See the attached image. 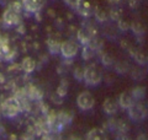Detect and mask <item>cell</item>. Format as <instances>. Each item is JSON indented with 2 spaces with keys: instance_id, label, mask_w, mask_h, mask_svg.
Wrapping results in <instances>:
<instances>
[{
  "instance_id": "13",
  "label": "cell",
  "mask_w": 148,
  "mask_h": 140,
  "mask_svg": "<svg viewBox=\"0 0 148 140\" xmlns=\"http://www.w3.org/2000/svg\"><path fill=\"white\" fill-rule=\"evenodd\" d=\"M21 69L24 70L25 73H27V74L32 73L36 69V62H35V59H32L31 57H26L24 60H22V63H21Z\"/></svg>"
},
{
  "instance_id": "17",
  "label": "cell",
  "mask_w": 148,
  "mask_h": 140,
  "mask_svg": "<svg viewBox=\"0 0 148 140\" xmlns=\"http://www.w3.org/2000/svg\"><path fill=\"white\" fill-rule=\"evenodd\" d=\"M67 90H68V82L66 80H63L61 84H59V86L57 88V91H56V93H58L61 97H64L67 93Z\"/></svg>"
},
{
  "instance_id": "8",
  "label": "cell",
  "mask_w": 148,
  "mask_h": 140,
  "mask_svg": "<svg viewBox=\"0 0 148 140\" xmlns=\"http://www.w3.org/2000/svg\"><path fill=\"white\" fill-rule=\"evenodd\" d=\"M22 7L29 12H37L43 6L45 0H22Z\"/></svg>"
},
{
  "instance_id": "20",
  "label": "cell",
  "mask_w": 148,
  "mask_h": 140,
  "mask_svg": "<svg viewBox=\"0 0 148 140\" xmlns=\"http://www.w3.org/2000/svg\"><path fill=\"white\" fill-rule=\"evenodd\" d=\"M131 92H132L133 97H135V100L138 101V100L143 99V96H145V92L146 91H145V88H143V87H136V88H133Z\"/></svg>"
},
{
  "instance_id": "16",
  "label": "cell",
  "mask_w": 148,
  "mask_h": 140,
  "mask_svg": "<svg viewBox=\"0 0 148 140\" xmlns=\"http://www.w3.org/2000/svg\"><path fill=\"white\" fill-rule=\"evenodd\" d=\"M132 54H133V57H135V59H136L140 64H142V65L147 64L148 58H147V55L142 52V50H135V52H132Z\"/></svg>"
},
{
  "instance_id": "29",
  "label": "cell",
  "mask_w": 148,
  "mask_h": 140,
  "mask_svg": "<svg viewBox=\"0 0 148 140\" xmlns=\"http://www.w3.org/2000/svg\"><path fill=\"white\" fill-rule=\"evenodd\" d=\"M66 1V4L67 5H69L71 7H73V9H75V6H77V4L79 3V0H64Z\"/></svg>"
},
{
  "instance_id": "19",
  "label": "cell",
  "mask_w": 148,
  "mask_h": 140,
  "mask_svg": "<svg viewBox=\"0 0 148 140\" xmlns=\"http://www.w3.org/2000/svg\"><path fill=\"white\" fill-rule=\"evenodd\" d=\"M95 49L91 48L90 46H84V49H83V58L84 59H90L94 57Z\"/></svg>"
},
{
  "instance_id": "10",
  "label": "cell",
  "mask_w": 148,
  "mask_h": 140,
  "mask_svg": "<svg viewBox=\"0 0 148 140\" xmlns=\"http://www.w3.org/2000/svg\"><path fill=\"white\" fill-rule=\"evenodd\" d=\"M86 140H109V138L104 129L94 128L86 134Z\"/></svg>"
},
{
  "instance_id": "31",
  "label": "cell",
  "mask_w": 148,
  "mask_h": 140,
  "mask_svg": "<svg viewBox=\"0 0 148 140\" xmlns=\"http://www.w3.org/2000/svg\"><path fill=\"white\" fill-rule=\"evenodd\" d=\"M137 140H148V134H141V135H138Z\"/></svg>"
},
{
  "instance_id": "14",
  "label": "cell",
  "mask_w": 148,
  "mask_h": 140,
  "mask_svg": "<svg viewBox=\"0 0 148 140\" xmlns=\"http://www.w3.org/2000/svg\"><path fill=\"white\" fill-rule=\"evenodd\" d=\"M0 58L5 60L11 59V49L5 41H0Z\"/></svg>"
},
{
  "instance_id": "30",
  "label": "cell",
  "mask_w": 148,
  "mask_h": 140,
  "mask_svg": "<svg viewBox=\"0 0 148 140\" xmlns=\"http://www.w3.org/2000/svg\"><path fill=\"white\" fill-rule=\"evenodd\" d=\"M21 140H34V135L30 134V133H26L25 135H22Z\"/></svg>"
},
{
  "instance_id": "21",
  "label": "cell",
  "mask_w": 148,
  "mask_h": 140,
  "mask_svg": "<svg viewBox=\"0 0 148 140\" xmlns=\"http://www.w3.org/2000/svg\"><path fill=\"white\" fill-rule=\"evenodd\" d=\"M48 47H49L51 53H57V52H59V48H61V44L57 43V42H56V41H49V42H48Z\"/></svg>"
},
{
  "instance_id": "7",
  "label": "cell",
  "mask_w": 148,
  "mask_h": 140,
  "mask_svg": "<svg viewBox=\"0 0 148 140\" xmlns=\"http://www.w3.org/2000/svg\"><path fill=\"white\" fill-rule=\"evenodd\" d=\"M75 10L79 15L84 16V17H89L92 15V12H94V7H92L89 0H79V3H78L75 6Z\"/></svg>"
},
{
  "instance_id": "4",
  "label": "cell",
  "mask_w": 148,
  "mask_h": 140,
  "mask_svg": "<svg viewBox=\"0 0 148 140\" xmlns=\"http://www.w3.org/2000/svg\"><path fill=\"white\" fill-rule=\"evenodd\" d=\"M128 116L132 120H143L147 117V108L141 102H135L128 108Z\"/></svg>"
},
{
  "instance_id": "9",
  "label": "cell",
  "mask_w": 148,
  "mask_h": 140,
  "mask_svg": "<svg viewBox=\"0 0 148 140\" xmlns=\"http://www.w3.org/2000/svg\"><path fill=\"white\" fill-rule=\"evenodd\" d=\"M135 102H137V101L135 100V97H133L131 91H125L120 95L119 105H120V107H122V108H125V109H128Z\"/></svg>"
},
{
  "instance_id": "26",
  "label": "cell",
  "mask_w": 148,
  "mask_h": 140,
  "mask_svg": "<svg viewBox=\"0 0 148 140\" xmlns=\"http://www.w3.org/2000/svg\"><path fill=\"white\" fill-rule=\"evenodd\" d=\"M101 60H103V63L105 65H111V64H112V59H111V57L109 54H104L103 58H101Z\"/></svg>"
},
{
  "instance_id": "18",
  "label": "cell",
  "mask_w": 148,
  "mask_h": 140,
  "mask_svg": "<svg viewBox=\"0 0 148 140\" xmlns=\"http://www.w3.org/2000/svg\"><path fill=\"white\" fill-rule=\"evenodd\" d=\"M95 12V17H96V20H99L100 22H104L108 20V17L109 15L106 14V11H104L103 9H96V10L94 11Z\"/></svg>"
},
{
  "instance_id": "12",
  "label": "cell",
  "mask_w": 148,
  "mask_h": 140,
  "mask_svg": "<svg viewBox=\"0 0 148 140\" xmlns=\"http://www.w3.org/2000/svg\"><path fill=\"white\" fill-rule=\"evenodd\" d=\"M103 108L105 111V113L108 114H114L117 112L119 108V102L114 99H106L103 103Z\"/></svg>"
},
{
  "instance_id": "3",
  "label": "cell",
  "mask_w": 148,
  "mask_h": 140,
  "mask_svg": "<svg viewBox=\"0 0 148 140\" xmlns=\"http://www.w3.org/2000/svg\"><path fill=\"white\" fill-rule=\"evenodd\" d=\"M59 52L66 59H72L79 52V46L74 41H64L63 43H61Z\"/></svg>"
},
{
  "instance_id": "5",
  "label": "cell",
  "mask_w": 148,
  "mask_h": 140,
  "mask_svg": "<svg viewBox=\"0 0 148 140\" xmlns=\"http://www.w3.org/2000/svg\"><path fill=\"white\" fill-rule=\"evenodd\" d=\"M77 105L82 111H89L95 105L94 96H92L89 91L82 92V93H79V96H78V99H77Z\"/></svg>"
},
{
  "instance_id": "24",
  "label": "cell",
  "mask_w": 148,
  "mask_h": 140,
  "mask_svg": "<svg viewBox=\"0 0 148 140\" xmlns=\"http://www.w3.org/2000/svg\"><path fill=\"white\" fill-rule=\"evenodd\" d=\"M74 77H75L77 80H83V77H84V69L77 68L74 70Z\"/></svg>"
},
{
  "instance_id": "6",
  "label": "cell",
  "mask_w": 148,
  "mask_h": 140,
  "mask_svg": "<svg viewBox=\"0 0 148 140\" xmlns=\"http://www.w3.org/2000/svg\"><path fill=\"white\" fill-rule=\"evenodd\" d=\"M21 21V16L20 14L11 10L10 7L6 9L3 14V23L5 27H14V26H17Z\"/></svg>"
},
{
  "instance_id": "15",
  "label": "cell",
  "mask_w": 148,
  "mask_h": 140,
  "mask_svg": "<svg viewBox=\"0 0 148 140\" xmlns=\"http://www.w3.org/2000/svg\"><path fill=\"white\" fill-rule=\"evenodd\" d=\"M27 96H29L31 100H40L41 97H42V92H41L37 87L31 86L29 90H27Z\"/></svg>"
},
{
  "instance_id": "11",
  "label": "cell",
  "mask_w": 148,
  "mask_h": 140,
  "mask_svg": "<svg viewBox=\"0 0 148 140\" xmlns=\"http://www.w3.org/2000/svg\"><path fill=\"white\" fill-rule=\"evenodd\" d=\"M95 37V33L90 30H85V29H82L78 31V39L80 41L82 44L88 46L90 43V41Z\"/></svg>"
},
{
  "instance_id": "25",
  "label": "cell",
  "mask_w": 148,
  "mask_h": 140,
  "mask_svg": "<svg viewBox=\"0 0 148 140\" xmlns=\"http://www.w3.org/2000/svg\"><path fill=\"white\" fill-rule=\"evenodd\" d=\"M132 30L135 31V33H143V29L141 27L140 23H137V22H133L132 23Z\"/></svg>"
},
{
  "instance_id": "2",
  "label": "cell",
  "mask_w": 148,
  "mask_h": 140,
  "mask_svg": "<svg viewBox=\"0 0 148 140\" xmlns=\"http://www.w3.org/2000/svg\"><path fill=\"white\" fill-rule=\"evenodd\" d=\"M83 80H84L86 85H89V86L99 85L100 81H101L100 69L96 67L95 64L88 65L86 68H84V77H83Z\"/></svg>"
},
{
  "instance_id": "1",
  "label": "cell",
  "mask_w": 148,
  "mask_h": 140,
  "mask_svg": "<svg viewBox=\"0 0 148 140\" xmlns=\"http://www.w3.org/2000/svg\"><path fill=\"white\" fill-rule=\"evenodd\" d=\"M21 111V101L16 97H9V99L4 100L0 105V113L6 118H15Z\"/></svg>"
},
{
  "instance_id": "23",
  "label": "cell",
  "mask_w": 148,
  "mask_h": 140,
  "mask_svg": "<svg viewBox=\"0 0 148 140\" xmlns=\"http://www.w3.org/2000/svg\"><path fill=\"white\" fill-rule=\"evenodd\" d=\"M110 17L112 18V20H115V21L121 20V11L116 10V9H114V10L110 11Z\"/></svg>"
},
{
  "instance_id": "22",
  "label": "cell",
  "mask_w": 148,
  "mask_h": 140,
  "mask_svg": "<svg viewBox=\"0 0 148 140\" xmlns=\"http://www.w3.org/2000/svg\"><path fill=\"white\" fill-rule=\"evenodd\" d=\"M9 7H10L11 10L18 12V14H21V11H22V4L20 1H14V3H11Z\"/></svg>"
},
{
  "instance_id": "27",
  "label": "cell",
  "mask_w": 148,
  "mask_h": 140,
  "mask_svg": "<svg viewBox=\"0 0 148 140\" xmlns=\"http://www.w3.org/2000/svg\"><path fill=\"white\" fill-rule=\"evenodd\" d=\"M117 22H119V29H120V30H122V31L128 30V25H127V23L125 22L123 20H119Z\"/></svg>"
},
{
  "instance_id": "28",
  "label": "cell",
  "mask_w": 148,
  "mask_h": 140,
  "mask_svg": "<svg viewBox=\"0 0 148 140\" xmlns=\"http://www.w3.org/2000/svg\"><path fill=\"white\" fill-rule=\"evenodd\" d=\"M62 99H63V97H61L58 93H53V95H52V100H53L54 103H62V101H63Z\"/></svg>"
}]
</instances>
